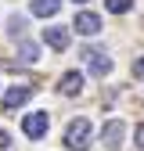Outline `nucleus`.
I'll return each mask as SVG.
<instances>
[{"label":"nucleus","mask_w":144,"mask_h":151,"mask_svg":"<svg viewBox=\"0 0 144 151\" xmlns=\"http://www.w3.org/2000/svg\"><path fill=\"white\" fill-rule=\"evenodd\" d=\"M65 147L68 151H86L90 147V122L86 119L68 122V129H65Z\"/></svg>","instance_id":"obj_1"},{"label":"nucleus","mask_w":144,"mask_h":151,"mask_svg":"<svg viewBox=\"0 0 144 151\" xmlns=\"http://www.w3.org/2000/svg\"><path fill=\"white\" fill-rule=\"evenodd\" d=\"M122 137H126V122H122V119H108V122L101 126V144H104L108 151H119V147H122Z\"/></svg>","instance_id":"obj_2"},{"label":"nucleus","mask_w":144,"mask_h":151,"mask_svg":"<svg viewBox=\"0 0 144 151\" xmlns=\"http://www.w3.org/2000/svg\"><path fill=\"white\" fill-rule=\"evenodd\" d=\"M47 126H50V115H47V111H32V115L22 119V133L29 140H40V137H47Z\"/></svg>","instance_id":"obj_3"},{"label":"nucleus","mask_w":144,"mask_h":151,"mask_svg":"<svg viewBox=\"0 0 144 151\" xmlns=\"http://www.w3.org/2000/svg\"><path fill=\"white\" fill-rule=\"evenodd\" d=\"M72 29H76L79 36H97V32H101V18H97L94 11H79L76 22H72Z\"/></svg>","instance_id":"obj_4"},{"label":"nucleus","mask_w":144,"mask_h":151,"mask_svg":"<svg viewBox=\"0 0 144 151\" xmlns=\"http://www.w3.org/2000/svg\"><path fill=\"white\" fill-rule=\"evenodd\" d=\"M83 58L90 61V72H94L97 79H104V76L112 72V58H108L104 50H83Z\"/></svg>","instance_id":"obj_5"},{"label":"nucleus","mask_w":144,"mask_h":151,"mask_svg":"<svg viewBox=\"0 0 144 151\" xmlns=\"http://www.w3.org/2000/svg\"><path fill=\"white\" fill-rule=\"evenodd\" d=\"M43 43H47L50 50H65V47H68V29H65V25H50V29H43Z\"/></svg>","instance_id":"obj_6"},{"label":"nucleus","mask_w":144,"mask_h":151,"mask_svg":"<svg viewBox=\"0 0 144 151\" xmlns=\"http://www.w3.org/2000/svg\"><path fill=\"white\" fill-rule=\"evenodd\" d=\"M29 97H32V86H11V90L4 93V108H7V111H14V108H22Z\"/></svg>","instance_id":"obj_7"},{"label":"nucleus","mask_w":144,"mask_h":151,"mask_svg":"<svg viewBox=\"0 0 144 151\" xmlns=\"http://www.w3.org/2000/svg\"><path fill=\"white\" fill-rule=\"evenodd\" d=\"M58 90L65 93V97L79 93V90H83V76H79V72H65V76H61V86H58Z\"/></svg>","instance_id":"obj_8"},{"label":"nucleus","mask_w":144,"mask_h":151,"mask_svg":"<svg viewBox=\"0 0 144 151\" xmlns=\"http://www.w3.org/2000/svg\"><path fill=\"white\" fill-rule=\"evenodd\" d=\"M58 7H61V0H32V14H40V18L58 14Z\"/></svg>","instance_id":"obj_9"},{"label":"nucleus","mask_w":144,"mask_h":151,"mask_svg":"<svg viewBox=\"0 0 144 151\" xmlns=\"http://www.w3.org/2000/svg\"><path fill=\"white\" fill-rule=\"evenodd\" d=\"M25 29H29V22H25L22 14H11V18H7V32L14 36V40H22V36H25Z\"/></svg>","instance_id":"obj_10"},{"label":"nucleus","mask_w":144,"mask_h":151,"mask_svg":"<svg viewBox=\"0 0 144 151\" xmlns=\"http://www.w3.org/2000/svg\"><path fill=\"white\" fill-rule=\"evenodd\" d=\"M18 58H22L25 65H32L36 58H40V47H36V43H25V40H22V43H18Z\"/></svg>","instance_id":"obj_11"},{"label":"nucleus","mask_w":144,"mask_h":151,"mask_svg":"<svg viewBox=\"0 0 144 151\" xmlns=\"http://www.w3.org/2000/svg\"><path fill=\"white\" fill-rule=\"evenodd\" d=\"M104 7L112 11V14H126V11L133 7V0H104Z\"/></svg>","instance_id":"obj_12"},{"label":"nucleus","mask_w":144,"mask_h":151,"mask_svg":"<svg viewBox=\"0 0 144 151\" xmlns=\"http://www.w3.org/2000/svg\"><path fill=\"white\" fill-rule=\"evenodd\" d=\"M133 144H137V147H140V151H144V122H140V126H137V133H133Z\"/></svg>","instance_id":"obj_13"},{"label":"nucleus","mask_w":144,"mask_h":151,"mask_svg":"<svg viewBox=\"0 0 144 151\" xmlns=\"http://www.w3.org/2000/svg\"><path fill=\"white\" fill-rule=\"evenodd\" d=\"M11 147V133H7V129H0V151H7Z\"/></svg>","instance_id":"obj_14"},{"label":"nucleus","mask_w":144,"mask_h":151,"mask_svg":"<svg viewBox=\"0 0 144 151\" xmlns=\"http://www.w3.org/2000/svg\"><path fill=\"white\" fill-rule=\"evenodd\" d=\"M133 76H137V79H144V58H137V61H133Z\"/></svg>","instance_id":"obj_15"},{"label":"nucleus","mask_w":144,"mask_h":151,"mask_svg":"<svg viewBox=\"0 0 144 151\" xmlns=\"http://www.w3.org/2000/svg\"><path fill=\"white\" fill-rule=\"evenodd\" d=\"M76 4H86V0H76Z\"/></svg>","instance_id":"obj_16"}]
</instances>
